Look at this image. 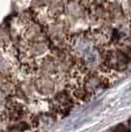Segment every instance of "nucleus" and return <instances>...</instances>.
Wrapping results in <instances>:
<instances>
[{
	"instance_id": "1",
	"label": "nucleus",
	"mask_w": 131,
	"mask_h": 132,
	"mask_svg": "<svg viewBox=\"0 0 131 132\" xmlns=\"http://www.w3.org/2000/svg\"><path fill=\"white\" fill-rule=\"evenodd\" d=\"M115 132H127V130L125 129L124 127H122V126H121V127H119V128H117V129L115 130Z\"/></svg>"
}]
</instances>
